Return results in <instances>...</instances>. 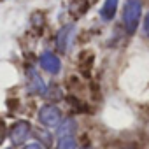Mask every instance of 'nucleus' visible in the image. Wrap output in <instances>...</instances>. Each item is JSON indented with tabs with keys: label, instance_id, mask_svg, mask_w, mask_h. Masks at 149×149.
<instances>
[{
	"label": "nucleus",
	"instance_id": "nucleus-13",
	"mask_svg": "<svg viewBox=\"0 0 149 149\" xmlns=\"http://www.w3.org/2000/svg\"><path fill=\"white\" fill-rule=\"evenodd\" d=\"M23 149H44V147H42L39 142H32V144H26Z\"/></svg>",
	"mask_w": 149,
	"mask_h": 149
},
{
	"label": "nucleus",
	"instance_id": "nucleus-14",
	"mask_svg": "<svg viewBox=\"0 0 149 149\" xmlns=\"http://www.w3.org/2000/svg\"><path fill=\"white\" fill-rule=\"evenodd\" d=\"M144 32H146V35H149V13L144 18Z\"/></svg>",
	"mask_w": 149,
	"mask_h": 149
},
{
	"label": "nucleus",
	"instance_id": "nucleus-4",
	"mask_svg": "<svg viewBox=\"0 0 149 149\" xmlns=\"http://www.w3.org/2000/svg\"><path fill=\"white\" fill-rule=\"evenodd\" d=\"M74 35H76V28H74V25L72 23L63 25L58 30V33H56V47H58V51L67 53L70 49L72 42H74Z\"/></svg>",
	"mask_w": 149,
	"mask_h": 149
},
{
	"label": "nucleus",
	"instance_id": "nucleus-9",
	"mask_svg": "<svg viewBox=\"0 0 149 149\" xmlns=\"http://www.w3.org/2000/svg\"><path fill=\"white\" fill-rule=\"evenodd\" d=\"M56 149H77L76 144V135H68V137H60Z\"/></svg>",
	"mask_w": 149,
	"mask_h": 149
},
{
	"label": "nucleus",
	"instance_id": "nucleus-10",
	"mask_svg": "<svg viewBox=\"0 0 149 149\" xmlns=\"http://www.w3.org/2000/svg\"><path fill=\"white\" fill-rule=\"evenodd\" d=\"M32 132L35 133V137L39 139L37 142H39V144H40L44 149L51 147V144H53V139H51V135L47 133V130H44V132H42V130H32Z\"/></svg>",
	"mask_w": 149,
	"mask_h": 149
},
{
	"label": "nucleus",
	"instance_id": "nucleus-8",
	"mask_svg": "<svg viewBox=\"0 0 149 149\" xmlns=\"http://www.w3.org/2000/svg\"><path fill=\"white\" fill-rule=\"evenodd\" d=\"M116 11H118V0H105L104 6L100 7V18L104 21H111L116 16Z\"/></svg>",
	"mask_w": 149,
	"mask_h": 149
},
{
	"label": "nucleus",
	"instance_id": "nucleus-5",
	"mask_svg": "<svg viewBox=\"0 0 149 149\" xmlns=\"http://www.w3.org/2000/svg\"><path fill=\"white\" fill-rule=\"evenodd\" d=\"M39 65L44 72L51 74V76H54V74H58L61 70V60L58 58V54H54L53 51H46L40 54L39 58Z\"/></svg>",
	"mask_w": 149,
	"mask_h": 149
},
{
	"label": "nucleus",
	"instance_id": "nucleus-2",
	"mask_svg": "<svg viewBox=\"0 0 149 149\" xmlns=\"http://www.w3.org/2000/svg\"><path fill=\"white\" fill-rule=\"evenodd\" d=\"M39 121L42 126L47 128H56L61 123V111L54 104H46L39 111Z\"/></svg>",
	"mask_w": 149,
	"mask_h": 149
},
{
	"label": "nucleus",
	"instance_id": "nucleus-7",
	"mask_svg": "<svg viewBox=\"0 0 149 149\" xmlns=\"http://www.w3.org/2000/svg\"><path fill=\"white\" fill-rule=\"evenodd\" d=\"M68 135H76V121L72 118L61 119V123L56 126V137H68Z\"/></svg>",
	"mask_w": 149,
	"mask_h": 149
},
{
	"label": "nucleus",
	"instance_id": "nucleus-12",
	"mask_svg": "<svg viewBox=\"0 0 149 149\" xmlns=\"http://www.w3.org/2000/svg\"><path fill=\"white\" fill-rule=\"evenodd\" d=\"M6 135H7V130H6V123L0 119V144L6 140Z\"/></svg>",
	"mask_w": 149,
	"mask_h": 149
},
{
	"label": "nucleus",
	"instance_id": "nucleus-6",
	"mask_svg": "<svg viewBox=\"0 0 149 149\" xmlns=\"http://www.w3.org/2000/svg\"><path fill=\"white\" fill-rule=\"evenodd\" d=\"M26 83H28V91L30 93H33V95H44L46 93L47 84L44 83V79L40 77V74L33 67L26 68Z\"/></svg>",
	"mask_w": 149,
	"mask_h": 149
},
{
	"label": "nucleus",
	"instance_id": "nucleus-3",
	"mask_svg": "<svg viewBox=\"0 0 149 149\" xmlns=\"http://www.w3.org/2000/svg\"><path fill=\"white\" fill-rule=\"evenodd\" d=\"M32 130H33V128H32V125H30L28 121H25V119L16 121V123L11 126V130H9V139H11V142H13L14 146H23V144L28 140Z\"/></svg>",
	"mask_w": 149,
	"mask_h": 149
},
{
	"label": "nucleus",
	"instance_id": "nucleus-11",
	"mask_svg": "<svg viewBox=\"0 0 149 149\" xmlns=\"http://www.w3.org/2000/svg\"><path fill=\"white\" fill-rule=\"evenodd\" d=\"M42 97H46L47 100H60L61 98V90L58 86H47L46 88V93Z\"/></svg>",
	"mask_w": 149,
	"mask_h": 149
},
{
	"label": "nucleus",
	"instance_id": "nucleus-1",
	"mask_svg": "<svg viewBox=\"0 0 149 149\" xmlns=\"http://www.w3.org/2000/svg\"><path fill=\"white\" fill-rule=\"evenodd\" d=\"M142 18V2L140 0H126L123 9V21L128 33H135Z\"/></svg>",
	"mask_w": 149,
	"mask_h": 149
}]
</instances>
